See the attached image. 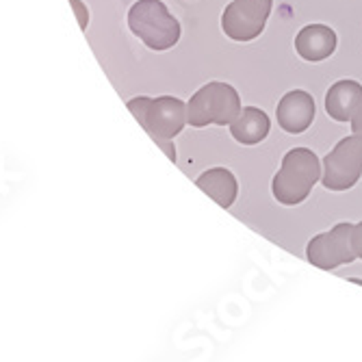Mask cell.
<instances>
[{
  "label": "cell",
  "instance_id": "30bf717a",
  "mask_svg": "<svg viewBox=\"0 0 362 362\" xmlns=\"http://www.w3.org/2000/svg\"><path fill=\"white\" fill-rule=\"evenodd\" d=\"M325 113L334 122H349L354 113L362 107V85L354 78L337 81L325 93Z\"/></svg>",
  "mask_w": 362,
  "mask_h": 362
},
{
  "label": "cell",
  "instance_id": "8992f818",
  "mask_svg": "<svg viewBox=\"0 0 362 362\" xmlns=\"http://www.w3.org/2000/svg\"><path fill=\"white\" fill-rule=\"evenodd\" d=\"M274 9V0H233L221 13V30L226 35L247 44L262 35Z\"/></svg>",
  "mask_w": 362,
  "mask_h": 362
},
{
  "label": "cell",
  "instance_id": "5bb4252c",
  "mask_svg": "<svg viewBox=\"0 0 362 362\" xmlns=\"http://www.w3.org/2000/svg\"><path fill=\"white\" fill-rule=\"evenodd\" d=\"M70 5H72V7H74V11H76V18H78V24H81V28L85 30V28H87V22H89L87 7L81 3V0H70Z\"/></svg>",
  "mask_w": 362,
  "mask_h": 362
},
{
  "label": "cell",
  "instance_id": "52a82bcc",
  "mask_svg": "<svg viewBox=\"0 0 362 362\" xmlns=\"http://www.w3.org/2000/svg\"><path fill=\"white\" fill-rule=\"evenodd\" d=\"M354 223H337L332 230L313 237L306 245V258L317 269L334 272L343 265L356 260V252L351 245Z\"/></svg>",
  "mask_w": 362,
  "mask_h": 362
},
{
  "label": "cell",
  "instance_id": "277c9868",
  "mask_svg": "<svg viewBox=\"0 0 362 362\" xmlns=\"http://www.w3.org/2000/svg\"><path fill=\"white\" fill-rule=\"evenodd\" d=\"M128 109L156 141L174 139L187 124V105L172 95L137 98L128 103Z\"/></svg>",
  "mask_w": 362,
  "mask_h": 362
},
{
  "label": "cell",
  "instance_id": "8fae6325",
  "mask_svg": "<svg viewBox=\"0 0 362 362\" xmlns=\"http://www.w3.org/2000/svg\"><path fill=\"white\" fill-rule=\"evenodd\" d=\"M272 130L269 115L258 107H243L241 113L230 124V135L241 146H258L265 141Z\"/></svg>",
  "mask_w": 362,
  "mask_h": 362
},
{
  "label": "cell",
  "instance_id": "6da1fadb",
  "mask_svg": "<svg viewBox=\"0 0 362 362\" xmlns=\"http://www.w3.org/2000/svg\"><path fill=\"white\" fill-rule=\"evenodd\" d=\"M321 180V160L308 148H293L284 154L282 165L272 180V193L282 206H298L308 200Z\"/></svg>",
  "mask_w": 362,
  "mask_h": 362
},
{
  "label": "cell",
  "instance_id": "7a4b0ae2",
  "mask_svg": "<svg viewBox=\"0 0 362 362\" xmlns=\"http://www.w3.org/2000/svg\"><path fill=\"white\" fill-rule=\"evenodd\" d=\"M128 26L150 50H170L180 40V22L160 0H137L128 11Z\"/></svg>",
  "mask_w": 362,
  "mask_h": 362
},
{
  "label": "cell",
  "instance_id": "7c38bea8",
  "mask_svg": "<svg viewBox=\"0 0 362 362\" xmlns=\"http://www.w3.org/2000/svg\"><path fill=\"white\" fill-rule=\"evenodd\" d=\"M195 185L206 195H211L221 209L233 206L239 195V182H237L235 174L226 168H213V170L204 172L202 176H197Z\"/></svg>",
  "mask_w": 362,
  "mask_h": 362
},
{
  "label": "cell",
  "instance_id": "9c48e42d",
  "mask_svg": "<svg viewBox=\"0 0 362 362\" xmlns=\"http://www.w3.org/2000/svg\"><path fill=\"white\" fill-rule=\"evenodd\" d=\"M337 46H339L337 33L325 24H308L295 35V52L308 63L330 59Z\"/></svg>",
  "mask_w": 362,
  "mask_h": 362
},
{
  "label": "cell",
  "instance_id": "5b68a950",
  "mask_svg": "<svg viewBox=\"0 0 362 362\" xmlns=\"http://www.w3.org/2000/svg\"><path fill=\"white\" fill-rule=\"evenodd\" d=\"M362 178V135L351 133L341 139L321 160V185L327 191L343 193L354 189Z\"/></svg>",
  "mask_w": 362,
  "mask_h": 362
},
{
  "label": "cell",
  "instance_id": "3957f363",
  "mask_svg": "<svg viewBox=\"0 0 362 362\" xmlns=\"http://www.w3.org/2000/svg\"><path fill=\"white\" fill-rule=\"evenodd\" d=\"M241 95L239 91L228 85L213 81L197 89L195 95L187 105V122L193 128H204L209 124L217 126H230L233 119L241 113Z\"/></svg>",
  "mask_w": 362,
  "mask_h": 362
},
{
  "label": "cell",
  "instance_id": "4fadbf2b",
  "mask_svg": "<svg viewBox=\"0 0 362 362\" xmlns=\"http://www.w3.org/2000/svg\"><path fill=\"white\" fill-rule=\"evenodd\" d=\"M351 245H354L356 258L362 260V221L354 223V230H351Z\"/></svg>",
  "mask_w": 362,
  "mask_h": 362
},
{
  "label": "cell",
  "instance_id": "9a60e30c",
  "mask_svg": "<svg viewBox=\"0 0 362 362\" xmlns=\"http://www.w3.org/2000/svg\"><path fill=\"white\" fill-rule=\"evenodd\" d=\"M349 124H351V133L362 135V107L354 113V117L349 119Z\"/></svg>",
  "mask_w": 362,
  "mask_h": 362
},
{
  "label": "cell",
  "instance_id": "ba28073f",
  "mask_svg": "<svg viewBox=\"0 0 362 362\" xmlns=\"http://www.w3.org/2000/svg\"><path fill=\"white\" fill-rule=\"evenodd\" d=\"M315 98L304 89H293L280 98L276 107L278 126L288 135H302L315 122Z\"/></svg>",
  "mask_w": 362,
  "mask_h": 362
}]
</instances>
